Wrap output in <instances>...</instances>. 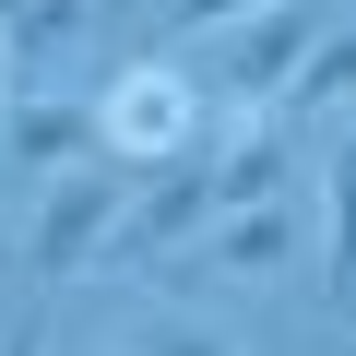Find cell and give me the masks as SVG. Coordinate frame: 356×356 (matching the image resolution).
I'll list each match as a JSON object with an SVG mask.
<instances>
[{
    "instance_id": "1",
    "label": "cell",
    "mask_w": 356,
    "mask_h": 356,
    "mask_svg": "<svg viewBox=\"0 0 356 356\" xmlns=\"http://www.w3.org/2000/svg\"><path fill=\"white\" fill-rule=\"evenodd\" d=\"M191 226H214V154H166L154 166V191H131L119 202V226H107V273H143V261H166Z\"/></svg>"
},
{
    "instance_id": "4",
    "label": "cell",
    "mask_w": 356,
    "mask_h": 356,
    "mask_svg": "<svg viewBox=\"0 0 356 356\" xmlns=\"http://www.w3.org/2000/svg\"><path fill=\"white\" fill-rule=\"evenodd\" d=\"M119 191H131V166L119 154H83L60 191H48V214H36V273H95V250L119 226Z\"/></svg>"
},
{
    "instance_id": "11",
    "label": "cell",
    "mask_w": 356,
    "mask_h": 356,
    "mask_svg": "<svg viewBox=\"0 0 356 356\" xmlns=\"http://www.w3.org/2000/svg\"><path fill=\"white\" fill-rule=\"evenodd\" d=\"M297 107H332V95H356V36H321L309 60H297V83H285Z\"/></svg>"
},
{
    "instance_id": "5",
    "label": "cell",
    "mask_w": 356,
    "mask_h": 356,
    "mask_svg": "<svg viewBox=\"0 0 356 356\" xmlns=\"http://www.w3.org/2000/svg\"><path fill=\"white\" fill-rule=\"evenodd\" d=\"M285 261H297V202H250V214H214V238H202L191 273H238V285H261V273H285Z\"/></svg>"
},
{
    "instance_id": "15",
    "label": "cell",
    "mask_w": 356,
    "mask_h": 356,
    "mask_svg": "<svg viewBox=\"0 0 356 356\" xmlns=\"http://www.w3.org/2000/svg\"><path fill=\"white\" fill-rule=\"evenodd\" d=\"M107 356H119V344H107Z\"/></svg>"
},
{
    "instance_id": "12",
    "label": "cell",
    "mask_w": 356,
    "mask_h": 356,
    "mask_svg": "<svg viewBox=\"0 0 356 356\" xmlns=\"http://www.w3.org/2000/svg\"><path fill=\"white\" fill-rule=\"evenodd\" d=\"M250 13H273V0H166V36H226Z\"/></svg>"
},
{
    "instance_id": "9",
    "label": "cell",
    "mask_w": 356,
    "mask_h": 356,
    "mask_svg": "<svg viewBox=\"0 0 356 356\" xmlns=\"http://www.w3.org/2000/svg\"><path fill=\"white\" fill-rule=\"evenodd\" d=\"M72 36H83V0H24V13L0 24V60H24V83H36V72H48Z\"/></svg>"
},
{
    "instance_id": "13",
    "label": "cell",
    "mask_w": 356,
    "mask_h": 356,
    "mask_svg": "<svg viewBox=\"0 0 356 356\" xmlns=\"http://www.w3.org/2000/svg\"><path fill=\"white\" fill-rule=\"evenodd\" d=\"M0 356H48V332H36V321H24V332H13V344H0Z\"/></svg>"
},
{
    "instance_id": "14",
    "label": "cell",
    "mask_w": 356,
    "mask_h": 356,
    "mask_svg": "<svg viewBox=\"0 0 356 356\" xmlns=\"http://www.w3.org/2000/svg\"><path fill=\"white\" fill-rule=\"evenodd\" d=\"M13 13H24V0H0V24H13Z\"/></svg>"
},
{
    "instance_id": "10",
    "label": "cell",
    "mask_w": 356,
    "mask_h": 356,
    "mask_svg": "<svg viewBox=\"0 0 356 356\" xmlns=\"http://www.w3.org/2000/svg\"><path fill=\"white\" fill-rule=\"evenodd\" d=\"M131 356H238V344L202 332V321H178V309H143V321H131Z\"/></svg>"
},
{
    "instance_id": "6",
    "label": "cell",
    "mask_w": 356,
    "mask_h": 356,
    "mask_svg": "<svg viewBox=\"0 0 356 356\" xmlns=\"http://www.w3.org/2000/svg\"><path fill=\"white\" fill-rule=\"evenodd\" d=\"M285 178H297V131L285 119H250L226 154H214V214H250V202H285Z\"/></svg>"
},
{
    "instance_id": "7",
    "label": "cell",
    "mask_w": 356,
    "mask_h": 356,
    "mask_svg": "<svg viewBox=\"0 0 356 356\" xmlns=\"http://www.w3.org/2000/svg\"><path fill=\"white\" fill-rule=\"evenodd\" d=\"M0 131H13V166H83L95 154V107L83 95H13V119H0Z\"/></svg>"
},
{
    "instance_id": "8",
    "label": "cell",
    "mask_w": 356,
    "mask_h": 356,
    "mask_svg": "<svg viewBox=\"0 0 356 356\" xmlns=\"http://www.w3.org/2000/svg\"><path fill=\"white\" fill-rule=\"evenodd\" d=\"M321 285L356 297V143L321 166Z\"/></svg>"
},
{
    "instance_id": "2",
    "label": "cell",
    "mask_w": 356,
    "mask_h": 356,
    "mask_svg": "<svg viewBox=\"0 0 356 356\" xmlns=\"http://www.w3.org/2000/svg\"><path fill=\"white\" fill-rule=\"evenodd\" d=\"M202 143V95L178 83V72H119V95L95 107V154H119V166H166V154H191Z\"/></svg>"
},
{
    "instance_id": "3",
    "label": "cell",
    "mask_w": 356,
    "mask_h": 356,
    "mask_svg": "<svg viewBox=\"0 0 356 356\" xmlns=\"http://www.w3.org/2000/svg\"><path fill=\"white\" fill-rule=\"evenodd\" d=\"M309 48H321V24H309V0H273V13L226 24V60H214L226 107H238V119H273V95L297 83V60H309Z\"/></svg>"
}]
</instances>
